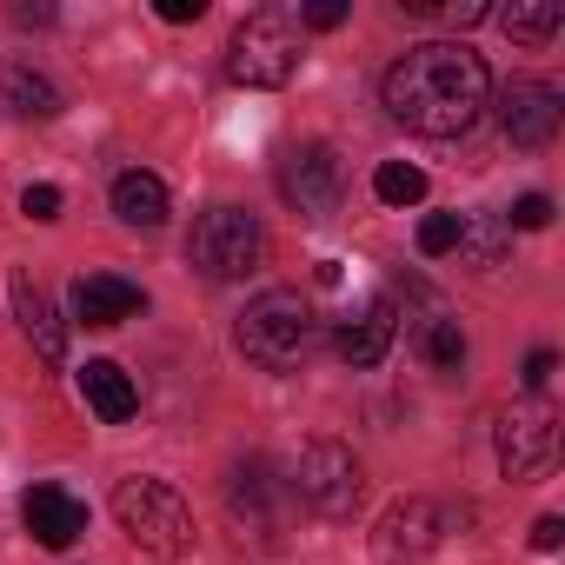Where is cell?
Masks as SVG:
<instances>
[{
    "label": "cell",
    "instance_id": "cell-1",
    "mask_svg": "<svg viewBox=\"0 0 565 565\" xmlns=\"http://www.w3.org/2000/svg\"><path fill=\"white\" fill-rule=\"evenodd\" d=\"M380 100L399 127H413L426 140H452L486 114L492 81H486V61L466 41H419L386 67Z\"/></svg>",
    "mask_w": 565,
    "mask_h": 565
},
{
    "label": "cell",
    "instance_id": "cell-2",
    "mask_svg": "<svg viewBox=\"0 0 565 565\" xmlns=\"http://www.w3.org/2000/svg\"><path fill=\"white\" fill-rule=\"evenodd\" d=\"M239 353L253 360V366H266V373H294L307 353H313V340H320V320H313V307L294 294V287H273V294H259V300H246V313H239Z\"/></svg>",
    "mask_w": 565,
    "mask_h": 565
},
{
    "label": "cell",
    "instance_id": "cell-3",
    "mask_svg": "<svg viewBox=\"0 0 565 565\" xmlns=\"http://www.w3.org/2000/svg\"><path fill=\"white\" fill-rule=\"evenodd\" d=\"M294 74H300V21L287 8H259L233 28V41H226V81L233 87L273 94Z\"/></svg>",
    "mask_w": 565,
    "mask_h": 565
},
{
    "label": "cell",
    "instance_id": "cell-4",
    "mask_svg": "<svg viewBox=\"0 0 565 565\" xmlns=\"http://www.w3.org/2000/svg\"><path fill=\"white\" fill-rule=\"evenodd\" d=\"M114 519H120V532H127L140 552H153V558H186V552H193V512H186V499H180L173 486H160V479H120V486H114Z\"/></svg>",
    "mask_w": 565,
    "mask_h": 565
},
{
    "label": "cell",
    "instance_id": "cell-5",
    "mask_svg": "<svg viewBox=\"0 0 565 565\" xmlns=\"http://www.w3.org/2000/svg\"><path fill=\"white\" fill-rule=\"evenodd\" d=\"M266 253V233L246 206H206L186 233V266L206 279H246Z\"/></svg>",
    "mask_w": 565,
    "mask_h": 565
},
{
    "label": "cell",
    "instance_id": "cell-6",
    "mask_svg": "<svg viewBox=\"0 0 565 565\" xmlns=\"http://www.w3.org/2000/svg\"><path fill=\"white\" fill-rule=\"evenodd\" d=\"M294 492H300L320 519H353V512H360V492H366L353 446L313 439V446L300 452V466H294Z\"/></svg>",
    "mask_w": 565,
    "mask_h": 565
},
{
    "label": "cell",
    "instance_id": "cell-7",
    "mask_svg": "<svg viewBox=\"0 0 565 565\" xmlns=\"http://www.w3.org/2000/svg\"><path fill=\"white\" fill-rule=\"evenodd\" d=\"M340 186H347V173H340V153L327 140H307V147L279 153V200H287L300 220H327L340 206Z\"/></svg>",
    "mask_w": 565,
    "mask_h": 565
},
{
    "label": "cell",
    "instance_id": "cell-8",
    "mask_svg": "<svg viewBox=\"0 0 565 565\" xmlns=\"http://www.w3.org/2000/svg\"><path fill=\"white\" fill-rule=\"evenodd\" d=\"M439 539H446V512L433 499H393L373 525V558L380 565H419L439 552Z\"/></svg>",
    "mask_w": 565,
    "mask_h": 565
},
{
    "label": "cell",
    "instance_id": "cell-9",
    "mask_svg": "<svg viewBox=\"0 0 565 565\" xmlns=\"http://www.w3.org/2000/svg\"><path fill=\"white\" fill-rule=\"evenodd\" d=\"M552 452H558V419L545 399L499 413V472L505 479H532L539 466H552Z\"/></svg>",
    "mask_w": 565,
    "mask_h": 565
},
{
    "label": "cell",
    "instance_id": "cell-10",
    "mask_svg": "<svg viewBox=\"0 0 565 565\" xmlns=\"http://www.w3.org/2000/svg\"><path fill=\"white\" fill-rule=\"evenodd\" d=\"M140 307H147V294L134 287V279H120V273H81L74 287H67V313H74V327H94V333L134 320Z\"/></svg>",
    "mask_w": 565,
    "mask_h": 565
},
{
    "label": "cell",
    "instance_id": "cell-11",
    "mask_svg": "<svg viewBox=\"0 0 565 565\" xmlns=\"http://www.w3.org/2000/svg\"><path fill=\"white\" fill-rule=\"evenodd\" d=\"M499 127H505L512 147H552V134H558V87H545V81H512V87L499 94Z\"/></svg>",
    "mask_w": 565,
    "mask_h": 565
},
{
    "label": "cell",
    "instance_id": "cell-12",
    "mask_svg": "<svg viewBox=\"0 0 565 565\" xmlns=\"http://www.w3.org/2000/svg\"><path fill=\"white\" fill-rule=\"evenodd\" d=\"M393 340H399V307H393V294H373L360 313L340 320L333 353H340L347 366H380V360L393 353Z\"/></svg>",
    "mask_w": 565,
    "mask_h": 565
},
{
    "label": "cell",
    "instance_id": "cell-13",
    "mask_svg": "<svg viewBox=\"0 0 565 565\" xmlns=\"http://www.w3.org/2000/svg\"><path fill=\"white\" fill-rule=\"evenodd\" d=\"M21 519H28L34 545H47V552H67V545L87 532V505H81L67 486H34V492L21 499Z\"/></svg>",
    "mask_w": 565,
    "mask_h": 565
},
{
    "label": "cell",
    "instance_id": "cell-14",
    "mask_svg": "<svg viewBox=\"0 0 565 565\" xmlns=\"http://www.w3.org/2000/svg\"><path fill=\"white\" fill-rule=\"evenodd\" d=\"M81 399H87L107 426H127V419L140 413V393H134V380H127L114 360H87V366H81Z\"/></svg>",
    "mask_w": 565,
    "mask_h": 565
},
{
    "label": "cell",
    "instance_id": "cell-15",
    "mask_svg": "<svg viewBox=\"0 0 565 565\" xmlns=\"http://www.w3.org/2000/svg\"><path fill=\"white\" fill-rule=\"evenodd\" d=\"M14 313H21V327H28V340H34V353L47 360V366H61L67 360V327L54 320V307H47V294L34 287L28 273H14Z\"/></svg>",
    "mask_w": 565,
    "mask_h": 565
},
{
    "label": "cell",
    "instance_id": "cell-16",
    "mask_svg": "<svg viewBox=\"0 0 565 565\" xmlns=\"http://www.w3.org/2000/svg\"><path fill=\"white\" fill-rule=\"evenodd\" d=\"M273 472H266V459H246L233 479H226V512L239 519V525H253V532H273L279 519H273Z\"/></svg>",
    "mask_w": 565,
    "mask_h": 565
},
{
    "label": "cell",
    "instance_id": "cell-17",
    "mask_svg": "<svg viewBox=\"0 0 565 565\" xmlns=\"http://www.w3.org/2000/svg\"><path fill=\"white\" fill-rule=\"evenodd\" d=\"M114 213H120L127 226H147V233L167 226V186H160V173H140V167L120 173V180H114Z\"/></svg>",
    "mask_w": 565,
    "mask_h": 565
},
{
    "label": "cell",
    "instance_id": "cell-18",
    "mask_svg": "<svg viewBox=\"0 0 565 565\" xmlns=\"http://www.w3.org/2000/svg\"><path fill=\"white\" fill-rule=\"evenodd\" d=\"M0 100H8L14 120H54L61 114V87L47 74H34V67H8V74H0Z\"/></svg>",
    "mask_w": 565,
    "mask_h": 565
},
{
    "label": "cell",
    "instance_id": "cell-19",
    "mask_svg": "<svg viewBox=\"0 0 565 565\" xmlns=\"http://www.w3.org/2000/svg\"><path fill=\"white\" fill-rule=\"evenodd\" d=\"M499 28H505V41H525V47H545L558 28H565V8L558 0H512V8L499 14Z\"/></svg>",
    "mask_w": 565,
    "mask_h": 565
},
{
    "label": "cell",
    "instance_id": "cell-20",
    "mask_svg": "<svg viewBox=\"0 0 565 565\" xmlns=\"http://www.w3.org/2000/svg\"><path fill=\"white\" fill-rule=\"evenodd\" d=\"M505 246H512L505 213H472V220H459V253H466L472 266H499Z\"/></svg>",
    "mask_w": 565,
    "mask_h": 565
},
{
    "label": "cell",
    "instance_id": "cell-21",
    "mask_svg": "<svg viewBox=\"0 0 565 565\" xmlns=\"http://www.w3.org/2000/svg\"><path fill=\"white\" fill-rule=\"evenodd\" d=\"M373 193H380L386 206H419V200H426V173H419L413 160H380Z\"/></svg>",
    "mask_w": 565,
    "mask_h": 565
},
{
    "label": "cell",
    "instance_id": "cell-22",
    "mask_svg": "<svg viewBox=\"0 0 565 565\" xmlns=\"http://www.w3.org/2000/svg\"><path fill=\"white\" fill-rule=\"evenodd\" d=\"M419 347H426V360H433L439 373H459V366H466V333H459V320H446V313L419 327Z\"/></svg>",
    "mask_w": 565,
    "mask_h": 565
},
{
    "label": "cell",
    "instance_id": "cell-23",
    "mask_svg": "<svg viewBox=\"0 0 565 565\" xmlns=\"http://www.w3.org/2000/svg\"><path fill=\"white\" fill-rule=\"evenodd\" d=\"M419 253H426V259L459 253V213H426V220H419Z\"/></svg>",
    "mask_w": 565,
    "mask_h": 565
},
{
    "label": "cell",
    "instance_id": "cell-24",
    "mask_svg": "<svg viewBox=\"0 0 565 565\" xmlns=\"http://www.w3.org/2000/svg\"><path fill=\"white\" fill-rule=\"evenodd\" d=\"M61 206H67V200H61V186H47V180H34V186L21 193V213H28V220H41V226H47V220H61Z\"/></svg>",
    "mask_w": 565,
    "mask_h": 565
},
{
    "label": "cell",
    "instance_id": "cell-25",
    "mask_svg": "<svg viewBox=\"0 0 565 565\" xmlns=\"http://www.w3.org/2000/svg\"><path fill=\"white\" fill-rule=\"evenodd\" d=\"M505 226H519V233H545V226H552V200H545V193H525V200L505 213Z\"/></svg>",
    "mask_w": 565,
    "mask_h": 565
},
{
    "label": "cell",
    "instance_id": "cell-26",
    "mask_svg": "<svg viewBox=\"0 0 565 565\" xmlns=\"http://www.w3.org/2000/svg\"><path fill=\"white\" fill-rule=\"evenodd\" d=\"M347 14H353L347 0H313V8H300V21H307V28H320V34H333Z\"/></svg>",
    "mask_w": 565,
    "mask_h": 565
},
{
    "label": "cell",
    "instance_id": "cell-27",
    "mask_svg": "<svg viewBox=\"0 0 565 565\" xmlns=\"http://www.w3.org/2000/svg\"><path fill=\"white\" fill-rule=\"evenodd\" d=\"M552 373H558V353H552V347H539V353L525 360V373H519V380H525L532 393H545V380H552Z\"/></svg>",
    "mask_w": 565,
    "mask_h": 565
},
{
    "label": "cell",
    "instance_id": "cell-28",
    "mask_svg": "<svg viewBox=\"0 0 565 565\" xmlns=\"http://www.w3.org/2000/svg\"><path fill=\"white\" fill-rule=\"evenodd\" d=\"M206 14V0H160V21L167 28H186V21H200Z\"/></svg>",
    "mask_w": 565,
    "mask_h": 565
},
{
    "label": "cell",
    "instance_id": "cell-29",
    "mask_svg": "<svg viewBox=\"0 0 565 565\" xmlns=\"http://www.w3.org/2000/svg\"><path fill=\"white\" fill-rule=\"evenodd\" d=\"M558 539H565V519H558V512H545V519L532 525V552H558Z\"/></svg>",
    "mask_w": 565,
    "mask_h": 565
}]
</instances>
